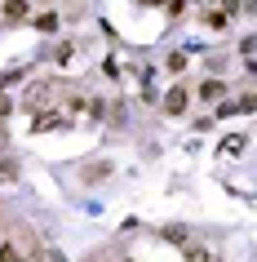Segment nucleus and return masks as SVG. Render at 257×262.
Segmentation results:
<instances>
[{"label":"nucleus","instance_id":"nucleus-13","mask_svg":"<svg viewBox=\"0 0 257 262\" xmlns=\"http://www.w3.org/2000/svg\"><path fill=\"white\" fill-rule=\"evenodd\" d=\"M240 54H257V36H244V40H240Z\"/></svg>","mask_w":257,"mask_h":262},{"label":"nucleus","instance_id":"nucleus-14","mask_svg":"<svg viewBox=\"0 0 257 262\" xmlns=\"http://www.w3.org/2000/svg\"><path fill=\"white\" fill-rule=\"evenodd\" d=\"M40 258H44V262H67V258H62V253H58L54 245H49V249H40Z\"/></svg>","mask_w":257,"mask_h":262},{"label":"nucleus","instance_id":"nucleus-3","mask_svg":"<svg viewBox=\"0 0 257 262\" xmlns=\"http://www.w3.org/2000/svg\"><path fill=\"white\" fill-rule=\"evenodd\" d=\"M31 27H36V31H44V36H54V31L62 27V18H58L54 9H44V14H36V18H31Z\"/></svg>","mask_w":257,"mask_h":262},{"label":"nucleus","instance_id":"nucleus-19","mask_svg":"<svg viewBox=\"0 0 257 262\" xmlns=\"http://www.w3.org/2000/svg\"><path fill=\"white\" fill-rule=\"evenodd\" d=\"M44 5H49V0H44Z\"/></svg>","mask_w":257,"mask_h":262},{"label":"nucleus","instance_id":"nucleus-7","mask_svg":"<svg viewBox=\"0 0 257 262\" xmlns=\"http://www.w3.org/2000/svg\"><path fill=\"white\" fill-rule=\"evenodd\" d=\"M27 18V0H5V23H22Z\"/></svg>","mask_w":257,"mask_h":262},{"label":"nucleus","instance_id":"nucleus-20","mask_svg":"<svg viewBox=\"0 0 257 262\" xmlns=\"http://www.w3.org/2000/svg\"><path fill=\"white\" fill-rule=\"evenodd\" d=\"M18 262H22V258H18Z\"/></svg>","mask_w":257,"mask_h":262},{"label":"nucleus","instance_id":"nucleus-10","mask_svg":"<svg viewBox=\"0 0 257 262\" xmlns=\"http://www.w3.org/2000/svg\"><path fill=\"white\" fill-rule=\"evenodd\" d=\"M164 67H169V71H173V76H177V71L186 67V49H173V54H169V62H164Z\"/></svg>","mask_w":257,"mask_h":262},{"label":"nucleus","instance_id":"nucleus-11","mask_svg":"<svg viewBox=\"0 0 257 262\" xmlns=\"http://www.w3.org/2000/svg\"><path fill=\"white\" fill-rule=\"evenodd\" d=\"M235 111H257V94H244V98H230Z\"/></svg>","mask_w":257,"mask_h":262},{"label":"nucleus","instance_id":"nucleus-6","mask_svg":"<svg viewBox=\"0 0 257 262\" xmlns=\"http://www.w3.org/2000/svg\"><path fill=\"white\" fill-rule=\"evenodd\" d=\"M244 147H248V134H226V138H222V147H217V151H222V156H240Z\"/></svg>","mask_w":257,"mask_h":262},{"label":"nucleus","instance_id":"nucleus-8","mask_svg":"<svg viewBox=\"0 0 257 262\" xmlns=\"http://www.w3.org/2000/svg\"><path fill=\"white\" fill-rule=\"evenodd\" d=\"M204 23H208L213 31H226V27H230V18L222 14V9H208V14H204Z\"/></svg>","mask_w":257,"mask_h":262},{"label":"nucleus","instance_id":"nucleus-5","mask_svg":"<svg viewBox=\"0 0 257 262\" xmlns=\"http://www.w3.org/2000/svg\"><path fill=\"white\" fill-rule=\"evenodd\" d=\"M222 94H226V84L217 80V76H208V80L200 84V98H204V102H222Z\"/></svg>","mask_w":257,"mask_h":262},{"label":"nucleus","instance_id":"nucleus-9","mask_svg":"<svg viewBox=\"0 0 257 262\" xmlns=\"http://www.w3.org/2000/svg\"><path fill=\"white\" fill-rule=\"evenodd\" d=\"M0 182H18V165L9 156H0Z\"/></svg>","mask_w":257,"mask_h":262},{"label":"nucleus","instance_id":"nucleus-4","mask_svg":"<svg viewBox=\"0 0 257 262\" xmlns=\"http://www.w3.org/2000/svg\"><path fill=\"white\" fill-rule=\"evenodd\" d=\"M102 178H111V165H107V160H94V165L80 169V182H102Z\"/></svg>","mask_w":257,"mask_h":262},{"label":"nucleus","instance_id":"nucleus-1","mask_svg":"<svg viewBox=\"0 0 257 262\" xmlns=\"http://www.w3.org/2000/svg\"><path fill=\"white\" fill-rule=\"evenodd\" d=\"M186 102H191V94H186V84H173V89H169V94L160 98V107L169 111V116H182V111H186Z\"/></svg>","mask_w":257,"mask_h":262},{"label":"nucleus","instance_id":"nucleus-2","mask_svg":"<svg viewBox=\"0 0 257 262\" xmlns=\"http://www.w3.org/2000/svg\"><path fill=\"white\" fill-rule=\"evenodd\" d=\"M58 129H71L67 116H58V111H49V116H36V134H58Z\"/></svg>","mask_w":257,"mask_h":262},{"label":"nucleus","instance_id":"nucleus-17","mask_svg":"<svg viewBox=\"0 0 257 262\" xmlns=\"http://www.w3.org/2000/svg\"><path fill=\"white\" fill-rule=\"evenodd\" d=\"M0 262H18V253H14V245H5V249H0Z\"/></svg>","mask_w":257,"mask_h":262},{"label":"nucleus","instance_id":"nucleus-12","mask_svg":"<svg viewBox=\"0 0 257 262\" xmlns=\"http://www.w3.org/2000/svg\"><path fill=\"white\" fill-rule=\"evenodd\" d=\"M164 240H173V245H186V227H164Z\"/></svg>","mask_w":257,"mask_h":262},{"label":"nucleus","instance_id":"nucleus-18","mask_svg":"<svg viewBox=\"0 0 257 262\" xmlns=\"http://www.w3.org/2000/svg\"><path fill=\"white\" fill-rule=\"evenodd\" d=\"M240 5H244V9H248V14H257V0H240Z\"/></svg>","mask_w":257,"mask_h":262},{"label":"nucleus","instance_id":"nucleus-15","mask_svg":"<svg viewBox=\"0 0 257 262\" xmlns=\"http://www.w3.org/2000/svg\"><path fill=\"white\" fill-rule=\"evenodd\" d=\"M9 111H14V98H9V94H0V120H5Z\"/></svg>","mask_w":257,"mask_h":262},{"label":"nucleus","instance_id":"nucleus-16","mask_svg":"<svg viewBox=\"0 0 257 262\" xmlns=\"http://www.w3.org/2000/svg\"><path fill=\"white\" fill-rule=\"evenodd\" d=\"M235 9H240V0H222V14L226 18H235Z\"/></svg>","mask_w":257,"mask_h":262}]
</instances>
